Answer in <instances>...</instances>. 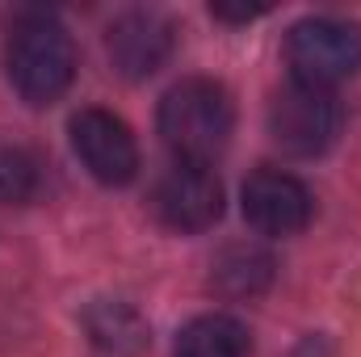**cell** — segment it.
<instances>
[{
    "mask_svg": "<svg viewBox=\"0 0 361 357\" xmlns=\"http://www.w3.org/2000/svg\"><path fill=\"white\" fill-rule=\"evenodd\" d=\"M8 85L30 105H51L72 89L76 76V42L68 25L51 13H30L8 30L4 42Z\"/></svg>",
    "mask_w": 361,
    "mask_h": 357,
    "instance_id": "obj_1",
    "label": "cell"
},
{
    "mask_svg": "<svg viewBox=\"0 0 361 357\" xmlns=\"http://www.w3.org/2000/svg\"><path fill=\"white\" fill-rule=\"evenodd\" d=\"M156 122H160V135L177 152L180 164H210L231 143L235 105H231V92L219 80L189 76L164 92Z\"/></svg>",
    "mask_w": 361,
    "mask_h": 357,
    "instance_id": "obj_2",
    "label": "cell"
},
{
    "mask_svg": "<svg viewBox=\"0 0 361 357\" xmlns=\"http://www.w3.org/2000/svg\"><path fill=\"white\" fill-rule=\"evenodd\" d=\"M290 80L311 89H336L361 72V25L341 17H302L286 34Z\"/></svg>",
    "mask_w": 361,
    "mask_h": 357,
    "instance_id": "obj_3",
    "label": "cell"
},
{
    "mask_svg": "<svg viewBox=\"0 0 361 357\" xmlns=\"http://www.w3.org/2000/svg\"><path fill=\"white\" fill-rule=\"evenodd\" d=\"M341 122H345V109H341L336 92L328 89H311V85L290 80L269 101V139L294 160L324 156L336 143Z\"/></svg>",
    "mask_w": 361,
    "mask_h": 357,
    "instance_id": "obj_4",
    "label": "cell"
},
{
    "mask_svg": "<svg viewBox=\"0 0 361 357\" xmlns=\"http://www.w3.org/2000/svg\"><path fill=\"white\" fill-rule=\"evenodd\" d=\"M72 152L101 185H130L139 173V143L130 126L109 109H80L68 122Z\"/></svg>",
    "mask_w": 361,
    "mask_h": 357,
    "instance_id": "obj_5",
    "label": "cell"
},
{
    "mask_svg": "<svg viewBox=\"0 0 361 357\" xmlns=\"http://www.w3.org/2000/svg\"><path fill=\"white\" fill-rule=\"evenodd\" d=\"M152 210L173 231H185V236L206 231L223 214V185L210 173V164H180L177 160V169H169L156 185Z\"/></svg>",
    "mask_w": 361,
    "mask_h": 357,
    "instance_id": "obj_6",
    "label": "cell"
},
{
    "mask_svg": "<svg viewBox=\"0 0 361 357\" xmlns=\"http://www.w3.org/2000/svg\"><path fill=\"white\" fill-rule=\"evenodd\" d=\"M244 202V219L252 231L261 236H298L311 214H315V198L298 177L281 173V169H257L240 189Z\"/></svg>",
    "mask_w": 361,
    "mask_h": 357,
    "instance_id": "obj_7",
    "label": "cell"
},
{
    "mask_svg": "<svg viewBox=\"0 0 361 357\" xmlns=\"http://www.w3.org/2000/svg\"><path fill=\"white\" fill-rule=\"evenodd\" d=\"M173 47H177V30L169 17L152 13V8H130L122 13L109 34H105V51L114 59V68L126 76V80H147L156 76L169 59H173Z\"/></svg>",
    "mask_w": 361,
    "mask_h": 357,
    "instance_id": "obj_8",
    "label": "cell"
},
{
    "mask_svg": "<svg viewBox=\"0 0 361 357\" xmlns=\"http://www.w3.org/2000/svg\"><path fill=\"white\" fill-rule=\"evenodd\" d=\"M273 257L261 244H227L214 265H210V286L227 298H257L273 286Z\"/></svg>",
    "mask_w": 361,
    "mask_h": 357,
    "instance_id": "obj_9",
    "label": "cell"
},
{
    "mask_svg": "<svg viewBox=\"0 0 361 357\" xmlns=\"http://www.w3.org/2000/svg\"><path fill=\"white\" fill-rule=\"evenodd\" d=\"M248 353H252L248 328L235 315H223V311L189 320L177 332V345H173V357H248Z\"/></svg>",
    "mask_w": 361,
    "mask_h": 357,
    "instance_id": "obj_10",
    "label": "cell"
},
{
    "mask_svg": "<svg viewBox=\"0 0 361 357\" xmlns=\"http://www.w3.org/2000/svg\"><path fill=\"white\" fill-rule=\"evenodd\" d=\"M85 328H89L92 345L114 357H130L147 345V324L139 320L130 303H118V298H97L85 311Z\"/></svg>",
    "mask_w": 361,
    "mask_h": 357,
    "instance_id": "obj_11",
    "label": "cell"
},
{
    "mask_svg": "<svg viewBox=\"0 0 361 357\" xmlns=\"http://www.w3.org/2000/svg\"><path fill=\"white\" fill-rule=\"evenodd\" d=\"M42 189V164L21 143H0V206H21Z\"/></svg>",
    "mask_w": 361,
    "mask_h": 357,
    "instance_id": "obj_12",
    "label": "cell"
},
{
    "mask_svg": "<svg viewBox=\"0 0 361 357\" xmlns=\"http://www.w3.org/2000/svg\"><path fill=\"white\" fill-rule=\"evenodd\" d=\"M210 13L223 17V21H252V17H261L265 8H261V4H257V8H252V4H248V8H244V4H240V8H231V4H210Z\"/></svg>",
    "mask_w": 361,
    "mask_h": 357,
    "instance_id": "obj_13",
    "label": "cell"
},
{
    "mask_svg": "<svg viewBox=\"0 0 361 357\" xmlns=\"http://www.w3.org/2000/svg\"><path fill=\"white\" fill-rule=\"evenodd\" d=\"M290 357H328V345H324V337H307Z\"/></svg>",
    "mask_w": 361,
    "mask_h": 357,
    "instance_id": "obj_14",
    "label": "cell"
}]
</instances>
